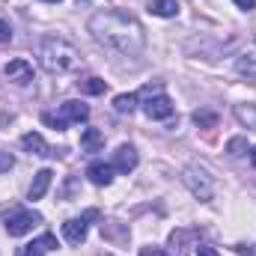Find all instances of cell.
Wrapping results in <instances>:
<instances>
[{
  "mask_svg": "<svg viewBox=\"0 0 256 256\" xmlns=\"http://www.w3.org/2000/svg\"><path fill=\"white\" fill-rule=\"evenodd\" d=\"M90 33L110 51L120 54H140L146 45V33L140 27L137 18H131L126 12H98L90 18Z\"/></svg>",
  "mask_w": 256,
  "mask_h": 256,
  "instance_id": "6da1fadb",
  "label": "cell"
},
{
  "mask_svg": "<svg viewBox=\"0 0 256 256\" xmlns=\"http://www.w3.org/2000/svg\"><path fill=\"white\" fill-rule=\"evenodd\" d=\"M39 63L51 74H68L80 66V51L66 39L48 36V39L39 42Z\"/></svg>",
  "mask_w": 256,
  "mask_h": 256,
  "instance_id": "7a4b0ae2",
  "label": "cell"
},
{
  "mask_svg": "<svg viewBox=\"0 0 256 256\" xmlns=\"http://www.w3.org/2000/svg\"><path fill=\"white\" fill-rule=\"evenodd\" d=\"M84 120H90V108H86L84 102H63L57 114H42V122L51 126V128H57V131H63V128H68V126H78V122H84Z\"/></svg>",
  "mask_w": 256,
  "mask_h": 256,
  "instance_id": "3957f363",
  "label": "cell"
},
{
  "mask_svg": "<svg viewBox=\"0 0 256 256\" xmlns=\"http://www.w3.org/2000/svg\"><path fill=\"white\" fill-rule=\"evenodd\" d=\"M39 224H42V214L33 212V208H21V206H18V208H12L9 214H3V226H6V232L15 236V238L33 232Z\"/></svg>",
  "mask_w": 256,
  "mask_h": 256,
  "instance_id": "277c9868",
  "label": "cell"
},
{
  "mask_svg": "<svg viewBox=\"0 0 256 256\" xmlns=\"http://www.w3.org/2000/svg\"><path fill=\"white\" fill-rule=\"evenodd\" d=\"M137 98H143V114L149 120H170L176 110V104L170 102V96H164V90L152 92V96H137Z\"/></svg>",
  "mask_w": 256,
  "mask_h": 256,
  "instance_id": "5b68a950",
  "label": "cell"
},
{
  "mask_svg": "<svg viewBox=\"0 0 256 256\" xmlns=\"http://www.w3.org/2000/svg\"><path fill=\"white\" fill-rule=\"evenodd\" d=\"M182 179H185V185L191 188L194 196H200V200H212L214 185H212V179H208V173H206L202 167H188V170L182 173Z\"/></svg>",
  "mask_w": 256,
  "mask_h": 256,
  "instance_id": "8992f818",
  "label": "cell"
},
{
  "mask_svg": "<svg viewBox=\"0 0 256 256\" xmlns=\"http://www.w3.org/2000/svg\"><path fill=\"white\" fill-rule=\"evenodd\" d=\"M170 248L176 256H191L194 248H200V230L194 226H179L170 232Z\"/></svg>",
  "mask_w": 256,
  "mask_h": 256,
  "instance_id": "52a82bcc",
  "label": "cell"
},
{
  "mask_svg": "<svg viewBox=\"0 0 256 256\" xmlns=\"http://www.w3.org/2000/svg\"><path fill=\"white\" fill-rule=\"evenodd\" d=\"M92 218H98L96 208H90L84 218H72V220H66L63 224V238L68 242V244H84V242H86V220H92Z\"/></svg>",
  "mask_w": 256,
  "mask_h": 256,
  "instance_id": "ba28073f",
  "label": "cell"
},
{
  "mask_svg": "<svg viewBox=\"0 0 256 256\" xmlns=\"http://www.w3.org/2000/svg\"><path fill=\"white\" fill-rule=\"evenodd\" d=\"M54 248H57V236H54V232H45V236L33 238L30 244L18 248V254L15 256H45V254H51Z\"/></svg>",
  "mask_w": 256,
  "mask_h": 256,
  "instance_id": "9c48e42d",
  "label": "cell"
},
{
  "mask_svg": "<svg viewBox=\"0 0 256 256\" xmlns=\"http://www.w3.org/2000/svg\"><path fill=\"white\" fill-rule=\"evenodd\" d=\"M6 80H12V84H30L33 80V66L27 63L24 57H18V60H9L6 66Z\"/></svg>",
  "mask_w": 256,
  "mask_h": 256,
  "instance_id": "30bf717a",
  "label": "cell"
},
{
  "mask_svg": "<svg viewBox=\"0 0 256 256\" xmlns=\"http://www.w3.org/2000/svg\"><path fill=\"white\" fill-rule=\"evenodd\" d=\"M114 170H120V173H131L134 167H137V149L134 146H128V143H122L116 152H114Z\"/></svg>",
  "mask_w": 256,
  "mask_h": 256,
  "instance_id": "8fae6325",
  "label": "cell"
},
{
  "mask_svg": "<svg viewBox=\"0 0 256 256\" xmlns=\"http://www.w3.org/2000/svg\"><path fill=\"white\" fill-rule=\"evenodd\" d=\"M114 173H116V170H114V164H108V161H92V164L86 167L90 182H92V185H102V188L114 182Z\"/></svg>",
  "mask_w": 256,
  "mask_h": 256,
  "instance_id": "7c38bea8",
  "label": "cell"
},
{
  "mask_svg": "<svg viewBox=\"0 0 256 256\" xmlns=\"http://www.w3.org/2000/svg\"><path fill=\"white\" fill-rule=\"evenodd\" d=\"M21 146H24L30 155H39V158H51V155H54V152H51V146L45 143V137H42V134H36V131L24 134V137H21Z\"/></svg>",
  "mask_w": 256,
  "mask_h": 256,
  "instance_id": "4fadbf2b",
  "label": "cell"
},
{
  "mask_svg": "<svg viewBox=\"0 0 256 256\" xmlns=\"http://www.w3.org/2000/svg\"><path fill=\"white\" fill-rule=\"evenodd\" d=\"M51 179H54V173H51L48 167H45V170H39V173L33 176V185H30L27 196H30L33 202H36V200H42V196H45V191L51 188Z\"/></svg>",
  "mask_w": 256,
  "mask_h": 256,
  "instance_id": "5bb4252c",
  "label": "cell"
},
{
  "mask_svg": "<svg viewBox=\"0 0 256 256\" xmlns=\"http://www.w3.org/2000/svg\"><path fill=\"white\" fill-rule=\"evenodd\" d=\"M104 146V134L98 131V128H86L84 134H80V149L84 152H98Z\"/></svg>",
  "mask_w": 256,
  "mask_h": 256,
  "instance_id": "9a60e30c",
  "label": "cell"
},
{
  "mask_svg": "<svg viewBox=\"0 0 256 256\" xmlns=\"http://www.w3.org/2000/svg\"><path fill=\"white\" fill-rule=\"evenodd\" d=\"M149 12L158 18H173L179 12V0H149Z\"/></svg>",
  "mask_w": 256,
  "mask_h": 256,
  "instance_id": "2e32d148",
  "label": "cell"
},
{
  "mask_svg": "<svg viewBox=\"0 0 256 256\" xmlns=\"http://www.w3.org/2000/svg\"><path fill=\"white\" fill-rule=\"evenodd\" d=\"M137 102H140V98H137V92H122V96H116V98H114V108H116L120 114H131V110L137 108Z\"/></svg>",
  "mask_w": 256,
  "mask_h": 256,
  "instance_id": "e0dca14e",
  "label": "cell"
},
{
  "mask_svg": "<svg viewBox=\"0 0 256 256\" xmlns=\"http://www.w3.org/2000/svg\"><path fill=\"white\" fill-rule=\"evenodd\" d=\"M108 90V84L102 80V78H86V80H80V92H86V96H102Z\"/></svg>",
  "mask_w": 256,
  "mask_h": 256,
  "instance_id": "ac0fdd59",
  "label": "cell"
},
{
  "mask_svg": "<svg viewBox=\"0 0 256 256\" xmlns=\"http://www.w3.org/2000/svg\"><path fill=\"white\" fill-rule=\"evenodd\" d=\"M194 122L200 128H214L218 126V114L214 110H194Z\"/></svg>",
  "mask_w": 256,
  "mask_h": 256,
  "instance_id": "d6986e66",
  "label": "cell"
},
{
  "mask_svg": "<svg viewBox=\"0 0 256 256\" xmlns=\"http://www.w3.org/2000/svg\"><path fill=\"white\" fill-rule=\"evenodd\" d=\"M236 116H238L248 128H256V108H254V104H248V108H244V104H238V108H236Z\"/></svg>",
  "mask_w": 256,
  "mask_h": 256,
  "instance_id": "ffe728a7",
  "label": "cell"
},
{
  "mask_svg": "<svg viewBox=\"0 0 256 256\" xmlns=\"http://www.w3.org/2000/svg\"><path fill=\"white\" fill-rule=\"evenodd\" d=\"M248 152V137H232L230 143H226V155H232V158H242Z\"/></svg>",
  "mask_w": 256,
  "mask_h": 256,
  "instance_id": "44dd1931",
  "label": "cell"
},
{
  "mask_svg": "<svg viewBox=\"0 0 256 256\" xmlns=\"http://www.w3.org/2000/svg\"><path fill=\"white\" fill-rule=\"evenodd\" d=\"M236 68H238L242 74L256 78V60H250V57H238V60H236Z\"/></svg>",
  "mask_w": 256,
  "mask_h": 256,
  "instance_id": "7402d4cb",
  "label": "cell"
},
{
  "mask_svg": "<svg viewBox=\"0 0 256 256\" xmlns=\"http://www.w3.org/2000/svg\"><path fill=\"white\" fill-rule=\"evenodd\" d=\"M9 39H12V30H9V24L0 18V42H9Z\"/></svg>",
  "mask_w": 256,
  "mask_h": 256,
  "instance_id": "603a6c76",
  "label": "cell"
},
{
  "mask_svg": "<svg viewBox=\"0 0 256 256\" xmlns=\"http://www.w3.org/2000/svg\"><path fill=\"white\" fill-rule=\"evenodd\" d=\"M236 6L244 9V12H250V9H256V0H236Z\"/></svg>",
  "mask_w": 256,
  "mask_h": 256,
  "instance_id": "cb8c5ba5",
  "label": "cell"
},
{
  "mask_svg": "<svg viewBox=\"0 0 256 256\" xmlns=\"http://www.w3.org/2000/svg\"><path fill=\"white\" fill-rule=\"evenodd\" d=\"M140 256H167V254H164L161 248H143V250H140Z\"/></svg>",
  "mask_w": 256,
  "mask_h": 256,
  "instance_id": "d4e9b609",
  "label": "cell"
},
{
  "mask_svg": "<svg viewBox=\"0 0 256 256\" xmlns=\"http://www.w3.org/2000/svg\"><path fill=\"white\" fill-rule=\"evenodd\" d=\"M15 161H12V155H0V170H9Z\"/></svg>",
  "mask_w": 256,
  "mask_h": 256,
  "instance_id": "484cf974",
  "label": "cell"
},
{
  "mask_svg": "<svg viewBox=\"0 0 256 256\" xmlns=\"http://www.w3.org/2000/svg\"><path fill=\"white\" fill-rule=\"evenodd\" d=\"M196 256H218V250H214V248H206V244H202V248H196Z\"/></svg>",
  "mask_w": 256,
  "mask_h": 256,
  "instance_id": "4316f807",
  "label": "cell"
},
{
  "mask_svg": "<svg viewBox=\"0 0 256 256\" xmlns=\"http://www.w3.org/2000/svg\"><path fill=\"white\" fill-rule=\"evenodd\" d=\"M238 250H242L244 256H256V244H254V248H238Z\"/></svg>",
  "mask_w": 256,
  "mask_h": 256,
  "instance_id": "83f0119b",
  "label": "cell"
},
{
  "mask_svg": "<svg viewBox=\"0 0 256 256\" xmlns=\"http://www.w3.org/2000/svg\"><path fill=\"white\" fill-rule=\"evenodd\" d=\"M250 164H254V167H256V146H254V149H250Z\"/></svg>",
  "mask_w": 256,
  "mask_h": 256,
  "instance_id": "f1b7e54d",
  "label": "cell"
},
{
  "mask_svg": "<svg viewBox=\"0 0 256 256\" xmlns=\"http://www.w3.org/2000/svg\"><path fill=\"white\" fill-rule=\"evenodd\" d=\"M45 3H60V0H45Z\"/></svg>",
  "mask_w": 256,
  "mask_h": 256,
  "instance_id": "f546056e",
  "label": "cell"
},
{
  "mask_svg": "<svg viewBox=\"0 0 256 256\" xmlns=\"http://www.w3.org/2000/svg\"><path fill=\"white\" fill-rule=\"evenodd\" d=\"M102 256H114V254H102Z\"/></svg>",
  "mask_w": 256,
  "mask_h": 256,
  "instance_id": "4dcf8cb0",
  "label": "cell"
}]
</instances>
